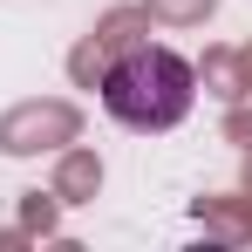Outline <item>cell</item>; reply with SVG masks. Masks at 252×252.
<instances>
[{
	"instance_id": "cell-1",
	"label": "cell",
	"mask_w": 252,
	"mask_h": 252,
	"mask_svg": "<svg viewBox=\"0 0 252 252\" xmlns=\"http://www.w3.org/2000/svg\"><path fill=\"white\" fill-rule=\"evenodd\" d=\"M191 102H198V75L164 41H136L102 68V109L123 129H143V136L150 129H177L191 116Z\"/></svg>"
}]
</instances>
